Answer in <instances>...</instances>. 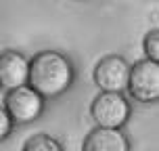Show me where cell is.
Returning a JSON list of instances; mask_svg holds the SVG:
<instances>
[{"instance_id": "cell-1", "label": "cell", "mask_w": 159, "mask_h": 151, "mask_svg": "<svg viewBox=\"0 0 159 151\" xmlns=\"http://www.w3.org/2000/svg\"><path fill=\"white\" fill-rule=\"evenodd\" d=\"M30 88L42 99L63 95L73 82V67L69 59L57 50H42L30 61Z\"/></svg>"}, {"instance_id": "cell-2", "label": "cell", "mask_w": 159, "mask_h": 151, "mask_svg": "<svg viewBox=\"0 0 159 151\" xmlns=\"http://www.w3.org/2000/svg\"><path fill=\"white\" fill-rule=\"evenodd\" d=\"M132 113V107L121 92H101L90 103V116L98 128H121Z\"/></svg>"}, {"instance_id": "cell-3", "label": "cell", "mask_w": 159, "mask_h": 151, "mask_svg": "<svg viewBox=\"0 0 159 151\" xmlns=\"http://www.w3.org/2000/svg\"><path fill=\"white\" fill-rule=\"evenodd\" d=\"M128 90L140 103H153L159 99V63L136 61L128 73Z\"/></svg>"}, {"instance_id": "cell-4", "label": "cell", "mask_w": 159, "mask_h": 151, "mask_svg": "<svg viewBox=\"0 0 159 151\" xmlns=\"http://www.w3.org/2000/svg\"><path fill=\"white\" fill-rule=\"evenodd\" d=\"M4 109L13 122L27 124V122H34L42 113L44 99L30 86H19L8 90V95L4 97Z\"/></svg>"}, {"instance_id": "cell-5", "label": "cell", "mask_w": 159, "mask_h": 151, "mask_svg": "<svg viewBox=\"0 0 159 151\" xmlns=\"http://www.w3.org/2000/svg\"><path fill=\"white\" fill-rule=\"evenodd\" d=\"M128 73L130 65L124 57L107 55L94 67V84L101 92H121L128 86Z\"/></svg>"}, {"instance_id": "cell-6", "label": "cell", "mask_w": 159, "mask_h": 151, "mask_svg": "<svg viewBox=\"0 0 159 151\" xmlns=\"http://www.w3.org/2000/svg\"><path fill=\"white\" fill-rule=\"evenodd\" d=\"M30 78V59L23 57L17 50H4L0 53V86L8 88H19L27 86Z\"/></svg>"}, {"instance_id": "cell-7", "label": "cell", "mask_w": 159, "mask_h": 151, "mask_svg": "<svg viewBox=\"0 0 159 151\" xmlns=\"http://www.w3.org/2000/svg\"><path fill=\"white\" fill-rule=\"evenodd\" d=\"M126 134L117 128H94L84 139L82 151H128Z\"/></svg>"}, {"instance_id": "cell-8", "label": "cell", "mask_w": 159, "mask_h": 151, "mask_svg": "<svg viewBox=\"0 0 159 151\" xmlns=\"http://www.w3.org/2000/svg\"><path fill=\"white\" fill-rule=\"evenodd\" d=\"M21 151H63L61 143L48 134H34L23 143Z\"/></svg>"}, {"instance_id": "cell-9", "label": "cell", "mask_w": 159, "mask_h": 151, "mask_svg": "<svg viewBox=\"0 0 159 151\" xmlns=\"http://www.w3.org/2000/svg\"><path fill=\"white\" fill-rule=\"evenodd\" d=\"M144 53H147V59L149 61H159V32L157 30H151V32L144 36Z\"/></svg>"}, {"instance_id": "cell-10", "label": "cell", "mask_w": 159, "mask_h": 151, "mask_svg": "<svg viewBox=\"0 0 159 151\" xmlns=\"http://www.w3.org/2000/svg\"><path fill=\"white\" fill-rule=\"evenodd\" d=\"M11 130H13V120H11V116L7 113L4 107H0V143L11 134Z\"/></svg>"}]
</instances>
